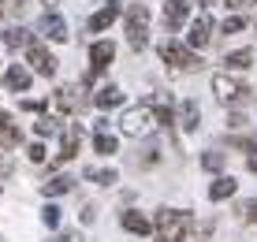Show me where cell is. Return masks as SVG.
Masks as SVG:
<instances>
[{"instance_id": "obj_17", "label": "cell", "mask_w": 257, "mask_h": 242, "mask_svg": "<svg viewBox=\"0 0 257 242\" xmlns=\"http://www.w3.org/2000/svg\"><path fill=\"white\" fill-rule=\"evenodd\" d=\"M119 223L131 231V235H149V231H153V227H149V220L142 216V212H123V216H119Z\"/></svg>"}, {"instance_id": "obj_34", "label": "cell", "mask_w": 257, "mask_h": 242, "mask_svg": "<svg viewBox=\"0 0 257 242\" xmlns=\"http://www.w3.org/2000/svg\"><path fill=\"white\" fill-rule=\"evenodd\" d=\"M246 220L257 223V201H253V205H246Z\"/></svg>"}, {"instance_id": "obj_35", "label": "cell", "mask_w": 257, "mask_h": 242, "mask_svg": "<svg viewBox=\"0 0 257 242\" xmlns=\"http://www.w3.org/2000/svg\"><path fill=\"white\" fill-rule=\"evenodd\" d=\"M246 168H250V172H257V146H253V153H250V160H246Z\"/></svg>"}, {"instance_id": "obj_20", "label": "cell", "mask_w": 257, "mask_h": 242, "mask_svg": "<svg viewBox=\"0 0 257 242\" xmlns=\"http://www.w3.org/2000/svg\"><path fill=\"white\" fill-rule=\"evenodd\" d=\"M235 186H238V183H235L231 175H220L216 183L209 186V198H212V201H224V198H231V194H235Z\"/></svg>"}, {"instance_id": "obj_21", "label": "cell", "mask_w": 257, "mask_h": 242, "mask_svg": "<svg viewBox=\"0 0 257 242\" xmlns=\"http://www.w3.org/2000/svg\"><path fill=\"white\" fill-rule=\"evenodd\" d=\"M71 186H75L71 175H56V179H49V183H41V194H45V198H56V194H67Z\"/></svg>"}, {"instance_id": "obj_33", "label": "cell", "mask_w": 257, "mask_h": 242, "mask_svg": "<svg viewBox=\"0 0 257 242\" xmlns=\"http://www.w3.org/2000/svg\"><path fill=\"white\" fill-rule=\"evenodd\" d=\"M82 220H86V223H93V220H97V209H93V205H86V212H82Z\"/></svg>"}, {"instance_id": "obj_8", "label": "cell", "mask_w": 257, "mask_h": 242, "mask_svg": "<svg viewBox=\"0 0 257 242\" xmlns=\"http://www.w3.org/2000/svg\"><path fill=\"white\" fill-rule=\"evenodd\" d=\"M187 41H190V49H205V45L212 41V19L205 12L198 15V19L190 23V34H187Z\"/></svg>"}, {"instance_id": "obj_13", "label": "cell", "mask_w": 257, "mask_h": 242, "mask_svg": "<svg viewBox=\"0 0 257 242\" xmlns=\"http://www.w3.org/2000/svg\"><path fill=\"white\" fill-rule=\"evenodd\" d=\"M93 149L101 157H112L119 149V142H116V134H108V123H97V134H93Z\"/></svg>"}, {"instance_id": "obj_26", "label": "cell", "mask_w": 257, "mask_h": 242, "mask_svg": "<svg viewBox=\"0 0 257 242\" xmlns=\"http://www.w3.org/2000/svg\"><path fill=\"white\" fill-rule=\"evenodd\" d=\"M41 223H45V227H60V209H56V205H45V212H41Z\"/></svg>"}, {"instance_id": "obj_12", "label": "cell", "mask_w": 257, "mask_h": 242, "mask_svg": "<svg viewBox=\"0 0 257 242\" xmlns=\"http://www.w3.org/2000/svg\"><path fill=\"white\" fill-rule=\"evenodd\" d=\"M119 19V0H108V4L101 8V12H93V19H90V30H108L112 23Z\"/></svg>"}, {"instance_id": "obj_32", "label": "cell", "mask_w": 257, "mask_h": 242, "mask_svg": "<svg viewBox=\"0 0 257 242\" xmlns=\"http://www.w3.org/2000/svg\"><path fill=\"white\" fill-rule=\"evenodd\" d=\"M23 108H26V112H41L45 104H41V101H23Z\"/></svg>"}, {"instance_id": "obj_14", "label": "cell", "mask_w": 257, "mask_h": 242, "mask_svg": "<svg viewBox=\"0 0 257 242\" xmlns=\"http://www.w3.org/2000/svg\"><path fill=\"white\" fill-rule=\"evenodd\" d=\"M12 146H19V127L12 123L8 112H0V149H12Z\"/></svg>"}, {"instance_id": "obj_24", "label": "cell", "mask_w": 257, "mask_h": 242, "mask_svg": "<svg viewBox=\"0 0 257 242\" xmlns=\"http://www.w3.org/2000/svg\"><path fill=\"white\" fill-rule=\"evenodd\" d=\"M86 179H93V183H101V186H112L116 183V172H104V168H86Z\"/></svg>"}, {"instance_id": "obj_5", "label": "cell", "mask_w": 257, "mask_h": 242, "mask_svg": "<svg viewBox=\"0 0 257 242\" xmlns=\"http://www.w3.org/2000/svg\"><path fill=\"white\" fill-rule=\"evenodd\" d=\"M161 56H164V64L175 67V71H194V67H201V60L194 56L190 49L175 45V41H164V45H161Z\"/></svg>"}, {"instance_id": "obj_19", "label": "cell", "mask_w": 257, "mask_h": 242, "mask_svg": "<svg viewBox=\"0 0 257 242\" xmlns=\"http://www.w3.org/2000/svg\"><path fill=\"white\" fill-rule=\"evenodd\" d=\"M198 119H201L198 101H183V108H179V123H183V131H198Z\"/></svg>"}, {"instance_id": "obj_25", "label": "cell", "mask_w": 257, "mask_h": 242, "mask_svg": "<svg viewBox=\"0 0 257 242\" xmlns=\"http://www.w3.org/2000/svg\"><path fill=\"white\" fill-rule=\"evenodd\" d=\"M56 131H60V123H56V119H49V115L38 123V127H34V134H38V138H49V134H56Z\"/></svg>"}, {"instance_id": "obj_29", "label": "cell", "mask_w": 257, "mask_h": 242, "mask_svg": "<svg viewBox=\"0 0 257 242\" xmlns=\"http://www.w3.org/2000/svg\"><path fill=\"white\" fill-rule=\"evenodd\" d=\"M26 157H30V160H45V146H41V142H34V146L26 149Z\"/></svg>"}, {"instance_id": "obj_28", "label": "cell", "mask_w": 257, "mask_h": 242, "mask_svg": "<svg viewBox=\"0 0 257 242\" xmlns=\"http://www.w3.org/2000/svg\"><path fill=\"white\" fill-rule=\"evenodd\" d=\"M220 164H224V153H205L201 157V168H209V172H216Z\"/></svg>"}, {"instance_id": "obj_6", "label": "cell", "mask_w": 257, "mask_h": 242, "mask_svg": "<svg viewBox=\"0 0 257 242\" xmlns=\"http://www.w3.org/2000/svg\"><path fill=\"white\" fill-rule=\"evenodd\" d=\"M26 64H30L38 75H45V78H52L56 75V67H60V60L52 56V52L45 49V45H38V41H30L26 45Z\"/></svg>"}, {"instance_id": "obj_15", "label": "cell", "mask_w": 257, "mask_h": 242, "mask_svg": "<svg viewBox=\"0 0 257 242\" xmlns=\"http://www.w3.org/2000/svg\"><path fill=\"white\" fill-rule=\"evenodd\" d=\"M75 93H78L75 86H60L56 89V108L60 112H78V108H82V101H78Z\"/></svg>"}, {"instance_id": "obj_18", "label": "cell", "mask_w": 257, "mask_h": 242, "mask_svg": "<svg viewBox=\"0 0 257 242\" xmlns=\"http://www.w3.org/2000/svg\"><path fill=\"white\" fill-rule=\"evenodd\" d=\"M4 86H8V89H30V71H26L23 64H15V67L4 75Z\"/></svg>"}, {"instance_id": "obj_30", "label": "cell", "mask_w": 257, "mask_h": 242, "mask_svg": "<svg viewBox=\"0 0 257 242\" xmlns=\"http://www.w3.org/2000/svg\"><path fill=\"white\" fill-rule=\"evenodd\" d=\"M56 242H82V235H78V231H64Z\"/></svg>"}, {"instance_id": "obj_1", "label": "cell", "mask_w": 257, "mask_h": 242, "mask_svg": "<svg viewBox=\"0 0 257 242\" xmlns=\"http://www.w3.org/2000/svg\"><path fill=\"white\" fill-rule=\"evenodd\" d=\"M161 123H172V104H138V108H127L119 119V131L127 134V138H149Z\"/></svg>"}, {"instance_id": "obj_9", "label": "cell", "mask_w": 257, "mask_h": 242, "mask_svg": "<svg viewBox=\"0 0 257 242\" xmlns=\"http://www.w3.org/2000/svg\"><path fill=\"white\" fill-rule=\"evenodd\" d=\"M187 15H190L187 0H168V4H164V26H168V30H179V26L187 23Z\"/></svg>"}, {"instance_id": "obj_27", "label": "cell", "mask_w": 257, "mask_h": 242, "mask_svg": "<svg viewBox=\"0 0 257 242\" xmlns=\"http://www.w3.org/2000/svg\"><path fill=\"white\" fill-rule=\"evenodd\" d=\"M238 30H246V19H238V15H227V19H224V34H238Z\"/></svg>"}, {"instance_id": "obj_23", "label": "cell", "mask_w": 257, "mask_h": 242, "mask_svg": "<svg viewBox=\"0 0 257 242\" xmlns=\"http://www.w3.org/2000/svg\"><path fill=\"white\" fill-rule=\"evenodd\" d=\"M4 45L8 49H26V45H30V34H26L23 26H12V30H4Z\"/></svg>"}, {"instance_id": "obj_31", "label": "cell", "mask_w": 257, "mask_h": 242, "mask_svg": "<svg viewBox=\"0 0 257 242\" xmlns=\"http://www.w3.org/2000/svg\"><path fill=\"white\" fill-rule=\"evenodd\" d=\"M227 8H250V4H257V0H224Z\"/></svg>"}, {"instance_id": "obj_3", "label": "cell", "mask_w": 257, "mask_h": 242, "mask_svg": "<svg viewBox=\"0 0 257 242\" xmlns=\"http://www.w3.org/2000/svg\"><path fill=\"white\" fill-rule=\"evenodd\" d=\"M212 93H216V101H224V104H242L253 89L246 86V82H238L235 75L220 71V75H212Z\"/></svg>"}, {"instance_id": "obj_36", "label": "cell", "mask_w": 257, "mask_h": 242, "mask_svg": "<svg viewBox=\"0 0 257 242\" xmlns=\"http://www.w3.org/2000/svg\"><path fill=\"white\" fill-rule=\"evenodd\" d=\"M8 172H12V160H8V157H0V175H8Z\"/></svg>"}, {"instance_id": "obj_7", "label": "cell", "mask_w": 257, "mask_h": 242, "mask_svg": "<svg viewBox=\"0 0 257 242\" xmlns=\"http://www.w3.org/2000/svg\"><path fill=\"white\" fill-rule=\"evenodd\" d=\"M112 56H116V45H112V41H93V49H90V64H93V71L86 75V82H93V78L112 64Z\"/></svg>"}, {"instance_id": "obj_2", "label": "cell", "mask_w": 257, "mask_h": 242, "mask_svg": "<svg viewBox=\"0 0 257 242\" xmlns=\"http://www.w3.org/2000/svg\"><path fill=\"white\" fill-rule=\"evenodd\" d=\"M153 231H157L161 242H187V235L194 231V216L187 209H161Z\"/></svg>"}, {"instance_id": "obj_4", "label": "cell", "mask_w": 257, "mask_h": 242, "mask_svg": "<svg viewBox=\"0 0 257 242\" xmlns=\"http://www.w3.org/2000/svg\"><path fill=\"white\" fill-rule=\"evenodd\" d=\"M127 41H131V49H146L149 45V12H146V4H131V12H127Z\"/></svg>"}, {"instance_id": "obj_22", "label": "cell", "mask_w": 257, "mask_h": 242, "mask_svg": "<svg viewBox=\"0 0 257 242\" xmlns=\"http://www.w3.org/2000/svg\"><path fill=\"white\" fill-rule=\"evenodd\" d=\"M224 64H227V71H246L253 64V52L250 49H238V52H227L224 56Z\"/></svg>"}, {"instance_id": "obj_16", "label": "cell", "mask_w": 257, "mask_h": 242, "mask_svg": "<svg viewBox=\"0 0 257 242\" xmlns=\"http://www.w3.org/2000/svg\"><path fill=\"white\" fill-rule=\"evenodd\" d=\"M93 104H97V108H116V104H123V89H119V86H104V89H97Z\"/></svg>"}, {"instance_id": "obj_11", "label": "cell", "mask_w": 257, "mask_h": 242, "mask_svg": "<svg viewBox=\"0 0 257 242\" xmlns=\"http://www.w3.org/2000/svg\"><path fill=\"white\" fill-rule=\"evenodd\" d=\"M78 146H82V127H64V138H60V160L78 157Z\"/></svg>"}, {"instance_id": "obj_10", "label": "cell", "mask_w": 257, "mask_h": 242, "mask_svg": "<svg viewBox=\"0 0 257 242\" xmlns=\"http://www.w3.org/2000/svg\"><path fill=\"white\" fill-rule=\"evenodd\" d=\"M41 34L52 38V41H67V38H71V34H67V23L60 19L56 12H45V19H41Z\"/></svg>"}]
</instances>
